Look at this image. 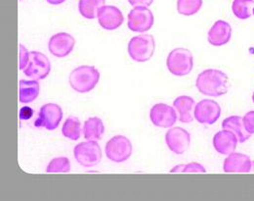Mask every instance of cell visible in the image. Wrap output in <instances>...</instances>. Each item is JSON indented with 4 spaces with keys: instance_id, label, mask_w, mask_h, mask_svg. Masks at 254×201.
<instances>
[{
    "instance_id": "20",
    "label": "cell",
    "mask_w": 254,
    "mask_h": 201,
    "mask_svg": "<svg viewBox=\"0 0 254 201\" xmlns=\"http://www.w3.org/2000/svg\"><path fill=\"white\" fill-rule=\"evenodd\" d=\"M40 93V85L35 80H21L19 82V100L23 104H29L35 100Z\"/></svg>"
},
{
    "instance_id": "25",
    "label": "cell",
    "mask_w": 254,
    "mask_h": 201,
    "mask_svg": "<svg viewBox=\"0 0 254 201\" xmlns=\"http://www.w3.org/2000/svg\"><path fill=\"white\" fill-rule=\"evenodd\" d=\"M202 6V0H177V11L180 15L189 17L195 15Z\"/></svg>"
},
{
    "instance_id": "1",
    "label": "cell",
    "mask_w": 254,
    "mask_h": 201,
    "mask_svg": "<svg viewBox=\"0 0 254 201\" xmlns=\"http://www.w3.org/2000/svg\"><path fill=\"white\" fill-rule=\"evenodd\" d=\"M195 87L203 96L219 98L228 93V76L220 70L207 69L196 78Z\"/></svg>"
},
{
    "instance_id": "30",
    "label": "cell",
    "mask_w": 254,
    "mask_h": 201,
    "mask_svg": "<svg viewBox=\"0 0 254 201\" xmlns=\"http://www.w3.org/2000/svg\"><path fill=\"white\" fill-rule=\"evenodd\" d=\"M32 115H33V110L31 107H28V106L22 107L20 110V113H19L20 120H30L32 118Z\"/></svg>"
},
{
    "instance_id": "32",
    "label": "cell",
    "mask_w": 254,
    "mask_h": 201,
    "mask_svg": "<svg viewBox=\"0 0 254 201\" xmlns=\"http://www.w3.org/2000/svg\"><path fill=\"white\" fill-rule=\"evenodd\" d=\"M46 1L51 5H60V4H63L64 2H65L66 0H46Z\"/></svg>"
},
{
    "instance_id": "3",
    "label": "cell",
    "mask_w": 254,
    "mask_h": 201,
    "mask_svg": "<svg viewBox=\"0 0 254 201\" xmlns=\"http://www.w3.org/2000/svg\"><path fill=\"white\" fill-rule=\"evenodd\" d=\"M156 41L152 34H140L133 36L129 42L127 51L132 60L138 63L149 61L155 53Z\"/></svg>"
},
{
    "instance_id": "5",
    "label": "cell",
    "mask_w": 254,
    "mask_h": 201,
    "mask_svg": "<svg viewBox=\"0 0 254 201\" xmlns=\"http://www.w3.org/2000/svg\"><path fill=\"white\" fill-rule=\"evenodd\" d=\"M73 156L82 167H95L102 160V149L96 140H87L74 147Z\"/></svg>"
},
{
    "instance_id": "28",
    "label": "cell",
    "mask_w": 254,
    "mask_h": 201,
    "mask_svg": "<svg viewBox=\"0 0 254 201\" xmlns=\"http://www.w3.org/2000/svg\"><path fill=\"white\" fill-rule=\"evenodd\" d=\"M243 122L247 132L252 135L254 134V110L248 112L243 117Z\"/></svg>"
},
{
    "instance_id": "22",
    "label": "cell",
    "mask_w": 254,
    "mask_h": 201,
    "mask_svg": "<svg viewBox=\"0 0 254 201\" xmlns=\"http://www.w3.org/2000/svg\"><path fill=\"white\" fill-rule=\"evenodd\" d=\"M105 3L106 0H79L78 10L83 18L93 20L98 17V13Z\"/></svg>"
},
{
    "instance_id": "11",
    "label": "cell",
    "mask_w": 254,
    "mask_h": 201,
    "mask_svg": "<svg viewBox=\"0 0 254 201\" xmlns=\"http://www.w3.org/2000/svg\"><path fill=\"white\" fill-rule=\"evenodd\" d=\"M178 116L174 107L165 103L155 104L150 111V120L154 126L162 129L172 128L175 125Z\"/></svg>"
},
{
    "instance_id": "21",
    "label": "cell",
    "mask_w": 254,
    "mask_h": 201,
    "mask_svg": "<svg viewBox=\"0 0 254 201\" xmlns=\"http://www.w3.org/2000/svg\"><path fill=\"white\" fill-rule=\"evenodd\" d=\"M82 132L86 140H100L105 133L104 123L98 117H91L84 122Z\"/></svg>"
},
{
    "instance_id": "17",
    "label": "cell",
    "mask_w": 254,
    "mask_h": 201,
    "mask_svg": "<svg viewBox=\"0 0 254 201\" xmlns=\"http://www.w3.org/2000/svg\"><path fill=\"white\" fill-rule=\"evenodd\" d=\"M232 37V28L231 25L223 20L216 21L213 26L210 28L208 34H207V40L208 42L216 47L223 46L227 44Z\"/></svg>"
},
{
    "instance_id": "19",
    "label": "cell",
    "mask_w": 254,
    "mask_h": 201,
    "mask_svg": "<svg viewBox=\"0 0 254 201\" xmlns=\"http://www.w3.org/2000/svg\"><path fill=\"white\" fill-rule=\"evenodd\" d=\"M222 129L231 131L232 133L236 134L240 143L248 141L252 136V134H249L245 129L243 117L241 116L233 115L226 118L222 122Z\"/></svg>"
},
{
    "instance_id": "9",
    "label": "cell",
    "mask_w": 254,
    "mask_h": 201,
    "mask_svg": "<svg viewBox=\"0 0 254 201\" xmlns=\"http://www.w3.org/2000/svg\"><path fill=\"white\" fill-rule=\"evenodd\" d=\"M63 119V110L56 103H47L41 106L38 118L34 125L37 128H44L48 131L56 130Z\"/></svg>"
},
{
    "instance_id": "34",
    "label": "cell",
    "mask_w": 254,
    "mask_h": 201,
    "mask_svg": "<svg viewBox=\"0 0 254 201\" xmlns=\"http://www.w3.org/2000/svg\"><path fill=\"white\" fill-rule=\"evenodd\" d=\"M253 100H254V95H253Z\"/></svg>"
},
{
    "instance_id": "18",
    "label": "cell",
    "mask_w": 254,
    "mask_h": 201,
    "mask_svg": "<svg viewBox=\"0 0 254 201\" xmlns=\"http://www.w3.org/2000/svg\"><path fill=\"white\" fill-rule=\"evenodd\" d=\"M194 100L188 96H181L173 101V107L178 112V120L181 123L189 124L194 119L191 116V111L194 110Z\"/></svg>"
},
{
    "instance_id": "14",
    "label": "cell",
    "mask_w": 254,
    "mask_h": 201,
    "mask_svg": "<svg viewBox=\"0 0 254 201\" xmlns=\"http://www.w3.org/2000/svg\"><path fill=\"white\" fill-rule=\"evenodd\" d=\"M98 22L106 31H115L125 22L123 12L116 6L105 5L98 13Z\"/></svg>"
},
{
    "instance_id": "6",
    "label": "cell",
    "mask_w": 254,
    "mask_h": 201,
    "mask_svg": "<svg viewBox=\"0 0 254 201\" xmlns=\"http://www.w3.org/2000/svg\"><path fill=\"white\" fill-rule=\"evenodd\" d=\"M106 155L109 160L115 163L127 161L132 155V143L125 135H116L106 144Z\"/></svg>"
},
{
    "instance_id": "16",
    "label": "cell",
    "mask_w": 254,
    "mask_h": 201,
    "mask_svg": "<svg viewBox=\"0 0 254 201\" xmlns=\"http://www.w3.org/2000/svg\"><path fill=\"white\" fill-rule=\"evenodd\" d=\"M212 143L214 149L218 153L222 155H229L235 152L237 149L239 139L237 135L231 131L222 129V131H219L213 136Z\"/></svg>"
},
{
    "instance_id": "13",
    "label": "cell",
    "mask_w": 254,
    "mask_h": 201,
    "mask_svg": "<svg viewBox=\"0 0 254 201\" xmlns=\"http://www.w3.org/2000/svg\"><path fill=\"white\" fill-rule=\"evenodd\" d=\"M75 45V38L67 33H58L51 36L48 42L49 52L58 58H64L69 55Z\"/></svg>"
},
{
    "instance_id": "8",
    "label": "cell",
    "mask_w": 254,
    "mask_h": 201,
    "mask_svg": "<svg viewBox=\"0 0 254 201\" xmlns=\"http://www.w3.org/2000/svg\"><path fill=\"white\" fill-rule=\"evenodd\" d=\"M24 74L32 80L40 81L46 79L51 72V63L48 57L39 51H30V59Z\"/></svg>"
},
{
    "instance_id": "7",
    "label": "cell",
    "mask_w": 254,
    "mask_h": 201,
    "mask_svg": "<svg viewBox=\"0 0 254 201\" xmlns=\"http://www.w3.org/2000/svg\"><path fill=\"white\" fill-rule=\"evenodd\" d=\"M155 22L153 12L148 7H134L128 14V29L133 33L150 31Z\"/></svg>"
},
{
    "instance_id": "35",
    "label": "cell",
    "mask_w": 254,
    "mask_h": 201,
    "mask_svg": "<svg viewBox=\"0 0 254 201\" xmlns=\"http://www.w3.org/2000/svg\"><path fill=\"white\" fill-rule=\"evenodd\" d=\"M253 14L254 15V11H253Z\"/></svg>"
},
{
    "instance_id": "29",
    "label": "cell",
    "mask_w": 254,
    "mask_h": 201,
    "mask_svg": "<svg viewBox=\"0 0 254 201\" xmlns=\"http://www.w3.org/2000/svg\"><path fill=\"white\" fill-rule=\"evenodd\" d=\"M19 51H20V57H19V69L20 70H24L30 59V51H28V49L23 45L20 44L19 45Z\"/></svg>"
},
{
    "instance_id": "10",
    "label": "cell",
    "mask_w": 254,
    "mask_h": 201,
    "mask_svg": "<svg viewBox=\"0 0 254 201\" xmlns=\"http://www.w3.org/2000/svg\"><path fill=\"white\" fill-rule=\"evenodd\" d=\"M221 116V107L212 100L199 101L193 110V118L202 125H213Z\"/></svg>"
},
{
    "instance_id": "23",
    "label": "cell",
    "mask_w": 254,
    "mask_h": 201,
    "mask_svg": "<svg viewBox=\"0 0 254 201\" xmlns=\"http://www.w3.org/2000/svg\"><path fill=\"white\" fill-rule=\"evenodd\" d=\"M62 134L70 140H78L81 135V123L77 117L69 116L64 123Z\"/></svg>"
},
{
    "instance_id": "4",
    "label": "cell",
    "mask_w": 254,
    "mask_h": 201,
    "mask_svg": "<svg viewBox=\"0 0 254 201\" xmlns=\"http://www.w3.org/2000/svg\"><path fill=\"white\" fill-rule=\"evenodd\" d=\"M168 71L177 77L189 75L193 67V56L189 49L178 47L173 49L166 58Z\"/></svg>"
},
{
    "instance_id": "24",
    "label": "cell",
    "mask_w": 254,
    "mask_h": 201,
    "mask_svg": "<svg viewBox=\"0 0 254 201\" xmlns=\"http://www.w3.org/2000/svg\"><path fill=\"white\" fill-rule=\"evenodd\" d=\"M254 8V0H234L232 11L234 15L241 20H247L252 17Z\"/></svg>"
},
{
    "instance_id": "31",
    "label": "cell",
    "mask_w": 254,
    "mask_h": 201,
    "mask_svg": "<svg viewBox=\"0 0 254 201\" xmlns=\"http://www.w3.org/2000/svg\"><path fill=\"white\" fill-rule=\"evenodd\" d=\"M133 7H149L153 4L154 0H127Z\"/></svg>"
},
{
    "instance_id": "2",
    "label": "cell",
    "mask_w": 254,
    "mask_h": 201,
    "mask_svg": "<svg viewBox=\"0 0 254 201\" xmlns=\"http://www.w3.org/2000/svg\"><path fill=\"white\" fill-rule=\"evenodd\" d=\"M100 81V72L97 68L82 65L72 70L68 76L70 88L78 94H87L93 91Z\"/></svg>"
},
{
    "instance_id": "33",
    "label": "cell",
    "mask_w": 254,
    "mask_h": 201,
    "mask_svg": "<svg viewBox=\"0 0 254 201\" xmlns=\"http://www.w3.org/2000/svg\"><path fill=\"white\" fill-rule=\"evenodd\" d=\"M253 172L254 173V161L252 162V172L251 173H253Z\"/></svg>"
},
{
    "instance_id": "15",
    "label": "cell",
    "mask_w": 254,
    "mask_h": 201,
    "mask_svg": "<svg viewBox=\"0 0 254 201\" xmlns=\"http://www.w3.org/2000/svg\"><path fill=\"white\" fill-rule=\"evenodd\" d=\"M252 162L253 160L247 154L233 152L224 160L223 170L225 173H251Z\"/></svg>"
},
{
    "instance_id": "26",
    "label": "cell",
    "mask_w": 254,
    "mask_h": 201,
    "mask_svg": "<svg viewBox=\"0 0 254 201\" xmlns=\"http://www.w3.org/2000/svg\"><path fill=\"white\" fill-rule=\"evenodd\" d=\"M70 161L66 157H56L52 159L46 168V173H68L70 172Z\"/></svg>"
},
{
    "instance_id": "27",
    "label": "cell",
    "mask_w": 254,
    "mask_h": 201,
    "mask_svg": "<svg viewBox=\"0 0 254 201\" xmlns=\"http://www.w3.org/2000/svg\"><path fill=\"white\" fill-rule=\"evenodd\" d=\"M206 170L201 164L196 162H191L189 164H180L170 170V173H205Z\"/></svg>"
},
{
    "instance_id": "12",
    "label": "cell",
    "mask_w": 254,
    "mask_h": 201,
    "mask_svg": "<svg viewBox=\"0 0 254 201\" xmlns=\"http://www.w3.org/2000/svg\"><path fill=\"white\" fill-rule=\"evenodd\" d=\"M165 143L171 152L183 154L190 147V134L181 127L171 128L165 134Z\"/></svg>"
}]
</instances>
